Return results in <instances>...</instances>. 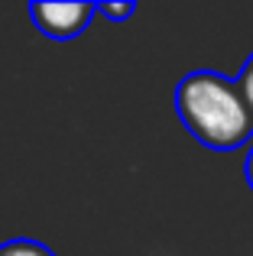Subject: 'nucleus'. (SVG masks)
Wrapping results in <instances>:
<instances>
[{
    "instance_id": "nucleus-1",
    "label": "nucleus",
    "mask_w": 253,
    "mask_h": 256,
    "mask_svg": "<svg viewBox=\"0 0 253 256\" xmlns=\"http://www.w3.org/2000/svg\"><path fill=\"white\" fill-rule=\"evenodd\" d=\"M176 110L185 130L208 150L230 152L253 140V117L244 104L237 82L221 72H192L176 88Z\"/></svg>"
},
{
    "instance_id": "nucleus-2",
    "label": "nucleus",
    "mask_w": 253,
    "mask_h": 256,
    "mask_svg": "<svg viewBox=\"0 0 253 256\" xmlns=\"http://www.w3.org/2000/svg\"><path fill=\"white\" fill-rule=\"evenodd\" d=\"M98 13V4L84 0H36L30 4V16L49 39H75L88 30L91 16Z\"/></svg>"
},
{
    "instance_id": "nucleus-3",
    "label": "nucleus",
    "mask_w": 253,
    "mask_h": 256,
    "mask_svg": "<svg viewBox=\"0 0 253 256\" xmlns=\"http://www.w3.org/2000/svg\"><path fill=\"white\" fill-rule=\"evenodd\" d=\"M0 256H56V253L36 240H6V244H0Z\"/></svg>"
},
{
    "instance_id": "nucleus-4",
    "label": "nucleus",
    "mask_w": 253,
    "mask_h": 256,
    "mask_svg": "<svg viewBox=\"0 0 253 256\" xmlns=\"http://www.w3.org/2000/svg\"><path fill=\"white\" fill-rule=\"evenodd\" d=\"M237 91H240L244 104H247V110H250V117H253V52H250L247 62H244L240 75H237Z\"/></svg>"
},
{
    "instance_id": "nucleus-5",
    "label": "nucleus",
    "mask_w": 253,
    "mask_h": 256,
    "mask_svg": "<svg viewBox=\"0 0 253 256\" xmlns=\"http://www.w3.org/2000/svg\"><path fill=\"white\" fill-rule=\"evenodd\" d=\"M98 13L108 20H114V23H124V20H130L133 13H136V4H98Z\"/></svg>"
},
{
    "instance_id": "nucleus-6",
    "label": "nucleus",
    "mask_w": 253,
    "mask_h": 256,
    "mask_svg": "<svg viewBox=\"0 0 253 256\" xmlns=\"http://www.w3.org/2000/svg\"><path fill=\"white\" fill-rule=\"evenodd\" d=\"M247 185L253 188V150H250V156H247Z\"/></svg>"
}]
</instances>
